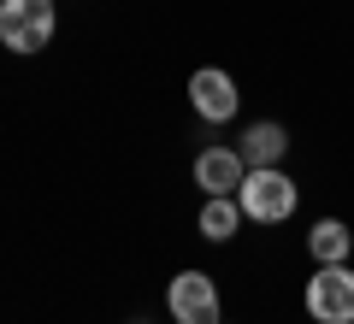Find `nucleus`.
Returning <instances> with one entry per match:
<instances>
[{"mask_svg":"<svg viewBox=\"0 0 354 324\" xmlns=\"http://www.w3.org/2000/svg\"><path fill=\"white\" fill-rule=\"evenodd\" d=\"M242 177H248V160H242L230 142L195 153V189H201V195H236Z\"/></svg>","mask_w":354,"mask_h":324,"instance_id":"nucleus-6","label":"nucleus"},{"mask_svg":"<svg viewBox=\"0 0 354 324\" xmlns=\"http://www.w3.org/2000/svg\"><path fill=\"white\" fill-rule=\"evenodd\" d=\"M53 30H59L53 0H0V48L6 53L30 59V53H41L53 41Z\"/></svg>","mask_w":354,"mask_h":324,"instance_id":"nucleus-2","label":"nucleus"},{"mask_svg":"<svg viewBox=\"0 0 354 324\" xmlns=\"http://www.w3.org/2000/svg\"><path fill=\"white\" fill-rule=\"evenodd\" d=\"M195 230H201L207 242H236V230H242V200H236V195H201Z\"/></svg>","mask_w":354,"mask_h":324,"instance_id":"nucleus-8","label":"nucleus"},{"mask_svg":"<svg viewBox=\"0 0 354 324\" xmlns=\"http://www.w3.org/2000/svg\"><path fill=\"white\" fill-rule=\"evenodd\" d=\"M189 106H195V118H207V124H230V118L242 113L236 77L218 71V65H201V71H189Z\"/></svg>","mask_w":354,"mask_h":324,"instance_id":"nucleus-5","label":"nucleus"},{"mask_svg":"<svg viewBox=\"0 0 354 324\" xmlns=\"http://www.w3.org/2000/svg\"><path fill=\"white\" fill-rule=\"evenodd\" d=\"M307 254H313L319 265H348V254H354V230L342 225V218H319V225L307 230Z\"/></svg>","mask_w":354,"mask_h":324,"instance_id":"nucleus-9","label":"nucleus"},{"mask_svg":"<svg viewBox=\"0 0 354 324\" xmlns=\"http://www.w3.org/2000/svg\"><path fill=\"white\" fill-rule=\"evenodd\" d=\"M313 324H354V265H319L301 289Z\"/></svg>","mask_w":354,"mask_h":324,"instance_id":"nucleus-3","label":"nucleus"},{"mask_svg":"<svg viewBox=\"0 0 354 324\" xmlns=\"http://www.w3.org/2000/svg\"><path fill=\"white\" fill-rule=\"evenodd\" d=\"M165 312H171V324H225L213 271H195V265L177 271L171 283H165Z\"/></svg>","mask_w":354,"mask_h":324,"instance_id":"nucleus-4","label":"nucleus"},{"mask_svg":"<svg viewBox=\"0 0 354 324\" xmlns=\"http://www.w3.org/2000/svg\"><path fill=\"white\" fill-rule=\"evenodd\" d=\"M290 148H295V142H290V130H283L278 118H254V124L242 130V142H236V153L248 160V171H254V165H283Z\"/></svg>","mask_w":354,"mask_h":324,"instance_id":"nucleus-7","label":"nucleus"},{"mask_svg":"<svg viewBox=\"0 0 354 324\" xmlns=\"http://www.w3.org/2000/svg\"><path fill=\"white\" fill-rule=\"evenodd\" d=\"M236 200H242V218H248V225H283V218H295V207H301V183H295L283 165H254V171L242 177Z\"/></svg>","mask_w":354,"mask_h":324,"instance_id":"nucleus-1","label":"nucleus"}]
</instances>
